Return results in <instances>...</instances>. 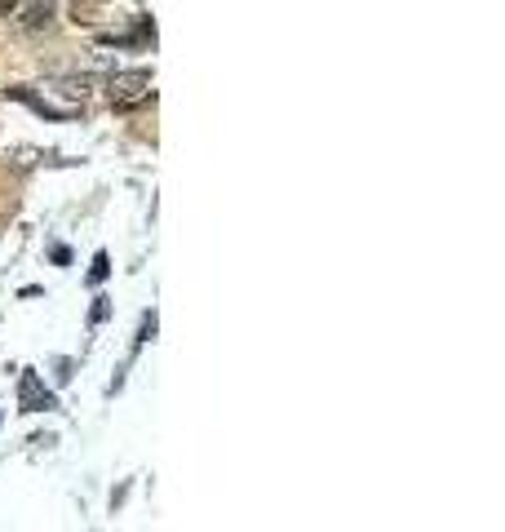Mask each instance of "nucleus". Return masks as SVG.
I'll return each instance as SVG.
<instances>
[{
  "label": "nucleus",
  "instance_id": "1",
  "mask_svg": "<svg viewBox=\"0 0 505 532\" xmlns=\"http://www.w3.org/2000/svg\"><path fill=\"white\" fill-rule=\"evenodd\" d=\"M151 94H156V85H151V71H142V67H133V71L116 67L107 80V98H111V107H120V111L142 107V102H151Z\"/></svg>",
  "mask_w": 505,
  "mask_h": 532
},
{
  "label": "nucleus",
  "instance_id": "2",
  "mask_svg": "<svg viewBox=\"0 0 505 532\" xmlns=\"http://www.w3.org/2000/svg\"><path fill=\"white\" fill-rule=\"evenodd\" d=\"M18 408H23V413H45V408H58L54 391H45L40 373H32V368H23V377H18Z\"/></svg>",
  "mask_w": 505,
  "mask_h": 532
},
{
  "label": "nucleus",
  "instance_id": "3",
  "mask_svg": "<svg viewBox=\"0 0 505 532\" xmlns=\"http://www.w3.org/2000/svg\"><path fill=\"white\" fill-rule=\"evenodd\" d=\"M9 98H18V102H27V107L36 111V116H49V120H67V116H76V107H58V102H49V98H36L32 89H23V85H14V89H5Z\"/></svg>",
  "mask_w": 505,
  "mask_h": 532
},
{
  "label": "nucleus",
  "instance_id": "4",
  "mask_svg": "<svg viewBox=\"0 0 505 532\" xmlns=\"http://www.w3.org/2000/svg\"><path fill=\"white\" fill-rule=\"evenodd\" d=\"M54 23V0H32V5L23 9V27L27 32H40V27Z\"/></svg>",
  "mask_w": 505,
  "mask_h": 532
},
{
  "label": "nucleus",
  "instance_id": "5",
  "mask_svg": "<svg viewBox=\"0 0 505 532\" xmlns=\"http://www.w3.org/2000/svg\"><path fill=\"white\" fill-rule=\"evenodd\" d=\"M36 160H49V156H45V151H36V147H18L14 151V169H32Z\"/></svg>",
  "mask_w": 505,
  "mask_h": 532
},
{
  "label": "nucleus",
  "instance_id": "6",
  "mask_svg": "<svg viewBox=\"0 0 505 532\" xmlns=\"http://www.w3.org/2000/svg\"><path fill=\"white\" fill-rule=\"evenodd\" d=\"M107 271H111V258H107V253H98L94 266H89V284H102V280H107Z\"/></svg>",
  "mask_w": 505,
  "mask_h": 532
},
{
  "label": "nucleus",
  "instance_id": "7",
  "mask_svg": "<svg viewBox=\"0 0 505 532\" xmlns=\"http://www.w3.org/2000/svg\"><path fill=\"white\" fill-rule=\"evenodd\" d=\"M107 311H111V306H107V298H94V311H89V324H102V320H107Z\"/></svg>",
  "mask_w": 505,
  "mask_h": 532
},
{
  "label": "nucleus",
  "instance_id": "8",
  "mask_svg": "<svg viewBox=\"0 0 505 532\" xmlns=\"http://www.w3.org/2000/svg\"><path fill=\"white\" fill-rule=\"evenodd\" d=\"M49 258H54L58 266H67V262H71V253H67V244H54V249H49Z\"/></svg>",
  "mask_w": 505,
  "mask_h": 532
},
{
  "label": "nucleus",
  "instance_id": "9",
  "mask_svg": "<svg viewBox=\"0 0 505 532\" xmlns=\"http://www.w3.org/2000/svg\"><path fill=\"white\" fill-rule=\"evenodd\" d=\"M18 5H23V0H0V18H5V14H18Z\"/></svg>",
  "mask_w": 505,
  "mask_h": 532
}]
</instances>
